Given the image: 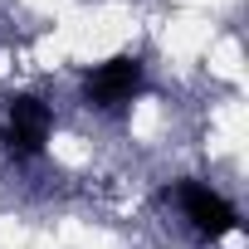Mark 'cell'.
<instances>
[{"label": "cell", "mask_w": 249, "mask_h": 249, "mask_svg": "<svg viewBox=\"0 0 249 249\" xmlns=\"http://www.w3.org/2000/svg\"><path fill=\"white\" fill-rule=\"evenodd\" d=\"M137 88H142V59H132V54H117L83 73V98L93 107H122V103H132Z\"/></svg>", "instance_id": "7a4b0ae2"}, {"label": "cell", "mask_w": 249, "mask_h": 249, "mask_svg": "<svg viewBox=\"0 0 249 249\" xmlns=\"http://www.w3.org/2000/svg\"><path fill=\"white\" fill-rule=\"evenodd\" d=\"M161 196L186 210V220L196 225L200 239H225L230 230H239V210H234L225 196H215L210 186H200V181H176V186L161 191Z\"/></svg>", "instance_id": "6da1fadb"}, {"label": "cell", "mask_w": 249, "mask_h": 249, "mask_svg": "<svg viewBox=\"0 0 249 249\" xmlns=\"http://www.w3.org/2000/svg\"><path fill=\"white\" fill-rule=\"evenodd\" d=\"M49 127H54V117H49V107L39 98H30V93L10 98V107H5V147L15 157H39L44 142H49Z\"/></svg>", "instance_id": "3957f363"}]
</instances>
